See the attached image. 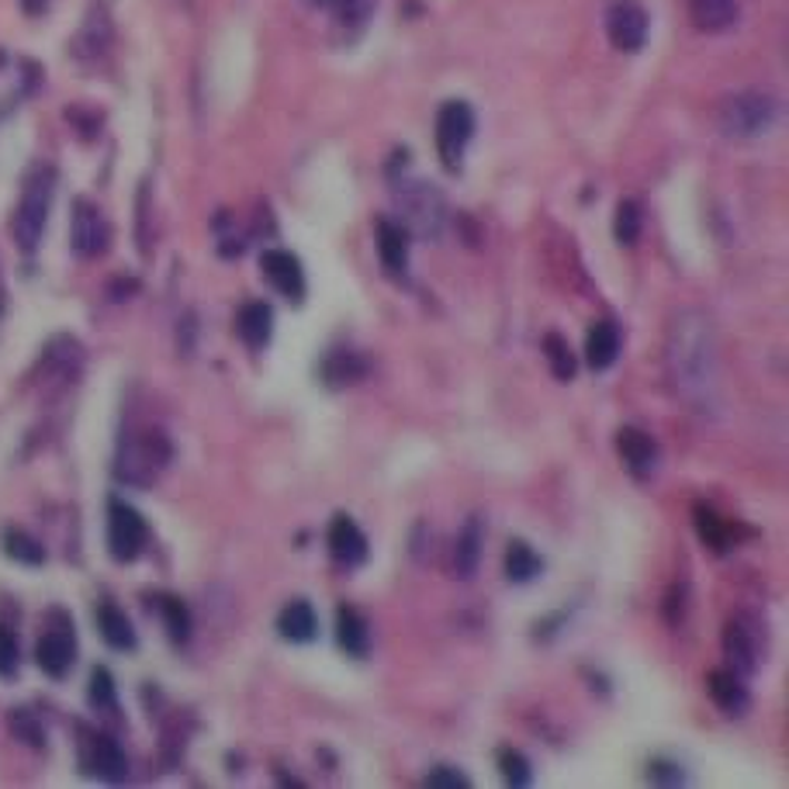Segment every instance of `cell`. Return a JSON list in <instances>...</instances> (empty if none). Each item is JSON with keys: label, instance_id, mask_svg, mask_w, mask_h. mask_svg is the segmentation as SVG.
<instances>
[{"label": "cell", "instance_id": "1", "mask_svg": "<svg viewBox=\"0 0 789 789\" xmlns=\"http://www.w3.org/2000/svg\"><path fill=\"white\" fill-rule=\"evenodd\" d=\"M710 329H703V319L697 323V329H689L686 319L682 326L675 323L672 329V354H669V367L675 385L686 398H697L707 392L710 385V367H713V354H710Z\"/></svg>", "mask_w": 789, "mask_h": 789}, {"label": "cell", "instance_id": "2", "mask_svg": "<svg viewBox=\"0 0 789 789\" xmlns=\"http://www.w3.org/2000/svg\"><path fill=\"white\" fill-rule=\"evenodd\" d=\"M52 191H56V170L52 167L42 164V167H36L28 174L18 211H14V223H11V233H14V243L21 246V254H36L39 249L46 223H49Z\"/></svg>", "mask_w": 789, "mask_h": 789}, {"label": "cell", "instance_id": "3", "mask_svg": "<svg viewBox=\"0 0 789 789\" xmlns=\"http://www.w3.org/2000/svg\"><path fill=\"white\" fill-rule=\"evenodd\" d=\"M170 461V444L160 430H139L129 433L118 447L115 475L129 485H149Z\"/></svg>", "mask_w": 789, "mask_h": 789}, {"label": "cell", "instance_id": "4", "mask_svg": "<svg viewBox=\"0 0 789 789\" xmlns=\"http://www.w3.org/2000/svg\"><path fill=\"white\" fill-rule=\"evenodd\" d=\"M779 118V105L769 93L744 90L723 101L720 108V132L728 139H759L766 136Z\"/></svg>", "mask_w": 789, "mask_h": 789}, {"label": "cell", "instance_id": "5", "mask_svg": "<svg viewBox=\"0 0 789 789\" xmlns=\"http://www.w3.org/2000/svg\"><path fill=\"white\" fill-rule=\"evenodd\" d=\"M395 201H398V211H402V226L408 233H416L423 239H436L440 233H444L447 205H444V195H440L433 184L405 180V184H398Z\"/></svg>", "mask_w": 789, "mask_h": 789}, {"label": "cell", "instance_id": "6", "mask_svg": "<svg viewBox=\"0 0 789 789\" xmlns=\"http://www.w3.org/2000/svg\"><path fill=\"white\" fill-rule=\"evenodd\" d=\"M475 136V111H471L467 101H447L436 115V152L440 164H444L451 174L461 170L464 164V149Z\"/></svg>", "mask_w": 789, "mask_h": 789}, {"label": "cell", "instance_id": "7", "mask_svg": "<svg viewBox=\"0 0 789 789\" xmlns=\"http://www.w3.org/2000/svg\"><path fill=\"white\" fill-rule=\"evenodd\" d=\"M146 520L129 506V502H108V551L115 561H136L146 548Z\"/></svg>", "mask_w": 789, "mask_h": 789}, {"label": "cell", "instance_id": "8", "mask_svg": "<svg viewBox=\"0 0 789 789\" xmlns=\"http://www.w3.org/2000/svg\"><path fill=\"white\" fill-rule=\"evenodd\" d=\"M108 243H111V229H108V218L105 211L93 205V201H73V218H70V246L73 254L83 260H98L108 254Z\"/></svg>", "mask_w": 789, "mask_h": 789}, {"label": "cell", "instance_id": "9", "mask_svg": "<svg viewBox=\"0 0 789 789\" xmlns=\"http://www.w3.org/2000/svg\"><path fill=\"white\" fill-rule=\"evenodd\" d=\"M651 18L638 0H613L606 8V36L620 52H641L648 42Z\"/></svg>", "mask_w": 789, "mask_h": 789}, {"label": "cell", "instance_id": "10", "mask_svg": "<svg viewBox=\"0 0 789 789\" xmlns=\"http://www.w3.org/2000/svg\"><path fill=\"white\" fill-rule=\"evenodd\" d=\"M73 658H77V638H73V623L62 620L56 613V623L46 630L36 644V661L39 669L49 675V679H62L70 669H73Z\"/></svg>", "mask_w": 789, "mask_h": 789}, {"label": "cell", "instance_id": "11", "mask_svg": "<svg viewBox=\"0 0 789 789\" xmlns=\"http://www.w3.org/2000/svg\"><path fill=\"white\" fill-rule=\"evenodd\" d=\"M80 769L87 776H98L105 782H121L129 776V759L108 734H83L80 741Z\"/></svg>", "mask_w": 789, "mask_h": 789}, {"label": "cell", "instance_id": "12", "mask_svg": "<svg viewBox=\"0 0 789 789\" xmlns=\"http://www.w3.org/2000/svg\"><path fill=\"white\" fill-rule=\"evenodd\" d=\"M723 654H728L734 675H751L759 665V627L748 617H734L723 630Z\"/></svg>", "mask_w": 789, "mask_h": 789}, {"label": "cell", "instance_id": "13", "mask_svg": "<svg viewBox=\"0 0 789 789\" xmlns=\"http://www.w3.org/2000/svg\"><path fill=\"white\" fill-rule=\"evenodd\" d=\"M260 270L264 277L274 284V288L292 298V302H302L305 298V270H302V260L288 249H264L260 257Z\"/></svg>", "mask_w": 789, "mask_h": 789}, {"label": "cell", "instance_id": "14", "mask_svg": "<svg viewBox=\"0 0 789 789\" xmlns=\"http://www.w3.org/2000/svg\"><path fill=\"white\" fill-rule=\"evenodd\" d=\"M617 451L627 464V471L634 479H651L654 467H658V447L654 440L644 433V430H634V426H623L617 433Z\"/></svg>", "mask_w": 789, "mask_h": 789}, {"label": "cell", "instance_id": "15", "mask_svg": "<svg viewBox=\"0 0 789 789\" xmlns=\"http://www.w3.org/2000/svg\"><path fill=\"white\" fill-rule=\"evenodd\" d=\"M329 554L346 564V568H354L367 558V536L361 533V526L351 520V516H336L333 526H329Z\"/></svg>", "mask_w": 789, "mask_h": 789}, {"label": "cell", "instance_id": "16", "mask_svg": "<svg viewBox=\"0 0 789 789\" xmlns=\"http://www.w3.org/2000/svg\"><path fill=\"white\" fill-rule=\"evenodd\" d=\"M689 18L707 36L728 31L741 18V0H689Z\"/></svg>", "mask_w": 789, "mask_h": 789}, {"label": "cell", "instance_id": "17", "mask_svg": "<svg viewBox=\"0 0 789 789\" xmlns=\"http://www.w3.org/2000/svg\"><path fill=\"white\" fill-rule=\"evenodd\" d=\"M377 257H382V264L392 277L405 274V267H408V229L402 223H392V218H382V223H377Z\"/></svg>", "mask_w": 789, "mask_h": 789}, {"label": "cell", "instance_id": "18", "mask_svg": "<svg viewBox=\"0 0 789 789\" xmlns=\"http://www.w3.org/2000/svg\"><path fill=\"white\" fill-rule=\"evenodd\" d=\"M277 630H280L284 641L308 644V641H315V634H319V617H315L312 603H305V599H295V603H288V606L280 610Z\"/></svg>", "mask_w": 789, "mask_h": 789}, {"label": "cell", "instance_id": "19", "mask_svg": "<svg viewBox=\"0 0 789 789\" xmlns=\"http://www.w3.org/2000/svg\"><path fill=\"white\" fill-rule=\"evenodd\" d=\"M707 689L713 703L728 713V717H741L748 710V689L741 686V675H734L731 669H717L707 675Z\"/></svg>", "mask_w": 789, "mask_h": 789}, {"label": "cell", "instance_id": "20", "mask_svg": "<svg viewBox=\"0 0 789 789\" xmlns=\"http://www.w3.org/2000/svg\"><path fill=\"white\" fill-rule=\"evenodd\" d=\"M620 357V329L613 323H592L585 336V361L592 371H606Z\"/></svg>", "mask_w": 789, "mask_h": 789}, {"label": "cell", "instance_id": "21", "mask_svg": "<svg viewBox=\"0 0 789 789\" xmlns=\"http://www.w3.org/2000/svg\"><path fill=\"white\" fill-rule=\"evenodd\" d=\"M336 641L351 658H364L371 648V630L364 623V617L354 606H339L336 610Z\"/></svg>", "mask_w": 789, "mask_h": 789}, {"label": "cell", "instance_id": "22", "mask_svg": "<svg viewBox=\"0 0 789 789\" xmlns=\"http://www.w3.org/2000/svg\"><path fill=\"white\" fill-rule=\"evenodd\" d=\"M236 329H239V336H243L249 346H254V351L267 346V343H270V333H274V312H270V305H267V302H249V305H243L239 319H236Z\"/></svg>", "mask_w": 789, "mask_h": 789}, {"label": "cell", "instance_id": "23", "mask_svg": "<svg viewBox=\"0 0 789 789\" xmlns=\"http://www.w3.org/2000/svg\"><path fill=\"white\" fill-rule=\"evenodd\" d=\"M98 630H101V638L115 648V651H132L136 648V630L129 623V617H125L118 606L111 603H101L98 606Z\"/></svg>", "mask_w": 789, "mask_h": 789}, {"label": "cell", "instance_id": "24", "mask_svg": "<svg viewBox=\"0 0 789 789\" xmlns=\"http://www.w3.org/2000/svg\"><path fill=\"white\" fill-rule=\"evenodd\" d=\"M479 558H482V523L471 520L464 526V533L457 536V544H454V572H457V579L475 575Z\"/></svg>", "mask_w": 789, "mask_h": 789}, {"label": "cell", "instance_id": "25", "mask_svg": "<svg viewBox=\"0 0 789 789\" xmlns=\"http://www.w3.org/2000/svg\"><path fill=\"white\" fill-rule=\"evenodd\" d=\"M108 42H111V24H108V14L93 8V11L87 14L83 31H80L77 52H80V59H98V56L108 49Z\"/></svg>", "mask_w": 789, "mask_h": 789}, {"label": "cell", "instance_id": "26", "mask_svg": "<svg viewBox=\"0 0 789 789\" xmlns=\"http://www.w3.org/2000/svg\"><path fill=\"white\" fill-rule=\"evenodd\" d=\"M364 371H367V364H364L357 354H346V351L329 354L326 364H323V377H326V385H333V388H343V385L361 382Z\"/></svg>", "mask_w": 789, "mask_h": 789}, {"label": "cell", "instance_id": "27", "mask_svg": "<svg viewBox=\"0 0 789 789\" xmlns=\"http://www.w3.org/2000/svg\"><path fill=\"white\" fill-rule=\"evenodd\" d=\"M541 568L544 561L536 558V551L523 541H513L510 551H506V579L523 585V582H533L536 575H541Z\"/></svg>", "mask_w": 789, "mask_h": 789}, {"label": "cell", "instance_id": "28", "mask_svg": "<svg viewBox=\"0 0 789 789\" xmlns=\"http://www.w3.org/2000/svg\"><path fill=\"white\" fill-rule=\"evenodd\" d=\"M156 610L164 613V623H167L170 638H174L177 644L191 638V613H187V606L180 603L177 595H160V599H156Z\"/></svg>", "mask_w": 789, "mask_h": 789}, {"label": "cell", "instance_id": "29", "mask_svg": "<svg viewBox=\"0 0 789 789\" xmlns=\"http://www.w3.org/2000/svg\"><path fill=\"white\" fill-rule=\"evenodd\" d=\"M697 530H700V536L707 541V548H713L717 554H723V551L731 548V526L723 523L713 510L697 506Z\"/></svg>", "mask_w": 789, "mask_h": 789}, {"label": "cell", "instance_id": "30", "mask_svg": "<svg viewBox=\"0 0 789 789\" xmlns=\"http://www.w3.org/2000/svg\"><path fill=\"white\" fill-rule=\"evenodd\" d=\"M641 205L638 201H620L617 205V215H613V236L620 246H634L638 236H641Z\"/></svg>", "mask_w": 789, "mask_h": 789}, {"label": "cell", "instance_id": "31", "mask_svg": "<svg viewBox=\"0 0 789 789\" xmlns=\"http://www.w3.org/2000/svg\"><path fill=\"white\" fill-rule=\"evenodd\" d=\"M544 357H548V364H551L558 382H572V377H575V354H572V346H568L561 336L551 333L544 339Z\"/></svg>", "mask_w": 789, "mask_h": 789}, {"label": "cell", "instance_id": "32", "mask_svg": "<svg viewBox=\"0 0 789 789\" xmlns=\"http://www.w3.org/2000/svg\"><path fill=\"white\" fill-rule=\"evenodd\" d=\"M4 551H8V558H14V561H21V564H42V561H46L42 544L31 541V536L21 533V530H8V533H4Z\"/></svg>", "mask_w": 789, "mask_h": 789}, {"label": "cell", "instance_id": "33", "mask_svg": "<svg viewBox=\"0 0 789 789\" xmlns=\"http://www.w3.org/2000/svg\"><path fill=\"white\" fill-rule=\"evenodd\" d=\"M336 14V24L339 28H351V31H364V24L371 21L374 14V0H339L333 8Z\"/></svg>", "mask_w": 789, "mask_h": 789}, {"label": "cell", "instance_id": "34", "mask_svg": "<svg viewBox=\"0 0 789 789\" xmlns=\"http://www.w3.org/2000/svg\"><path fill=\"white\" fill-rule=\"evenodd\" d=\"M499 769H502V779H506L510 786H530V779H533L530 762L523 759L520 751H513V748L499 751Z\"/></svg>", "mask_w": 789, "mask_h": 789}, {"label": "cell", "instance_id": "35", "mask_svg": "<svg viewBox=\"0 0 789 789\" xmlns=\"http://www.w3.org/2000/svg\"><path fill=\"white\" fill-rule=\"evenodd\" d=\"M90 707L93 710H115V679L108 669H93L90 672Z\"/></svg>", "mask_w": 789, "mask_h": 789}, {"label": "cell", "instance_id": "36", "mask_svg": "<svg viewBox=\"0 0 789 789\" xmlns=\"http://www.w3.org/2000/svg\"><path fill=\"white\" fill-rule=\"evenodd\" d=\"M18 672V638L8 627H0V679H11Z\"/></svg>", "mask_w": 789, "mask_h": 789}, {"label": "cell", "instance_id": "37", "mask_svg": "<svg viewBox=\"0 0 789 789\" xmlns=\"http://www.w3.org/2000/svg\"><path fill=\"white\" fill-rule=\"evenodd\" d=\"M426 786H433V789H467L471 782H467V776H461L457 769H436V772H430L426 776Z\"/></svg>", "mask_w": 789, "mask_h": 789}, {"label": "cell", "instance_id": "38", "mask_svg": "<svg viewBox=\"0 0 789 789\" xmlns=\"http://www.w3.org/2000/svg\"><path fill=\"white\" fill-rule=\"evenodd\" d=\"M648 779L658 782V786H675V782H682V772L672 762H651L648 766Z\"/></svg>", "mask_w": 789, "mask_h": 789}, {"label": "cell", "instance_id": "39", "mask_svg": "<svg viewBox=\"0 0 789 789\" xmlns=\"http://www.w3.org/2000/svg\"><path fill=\"white\" fill-rule=\"evenodd\" d=\"M21 4V11L28 14V18H42L49 8H52V0H18Z\"/></svg>", "mask_w": 789, "mask_h": 789}, {"label": "cell", "instance_id": "40", "mask_svg": "<svg viewBox=\"0 0 789 789\" xmlns=\"http://www.w3.org/2000/svg\"><path fill=\"white\" fill-rule=\"evenodd\" d=\"M312 4H315V8H329V11H333V8L339 4V0H312Z\"/></svg>", "mask_w": 789, "mask_h": 789}]
</instances>
